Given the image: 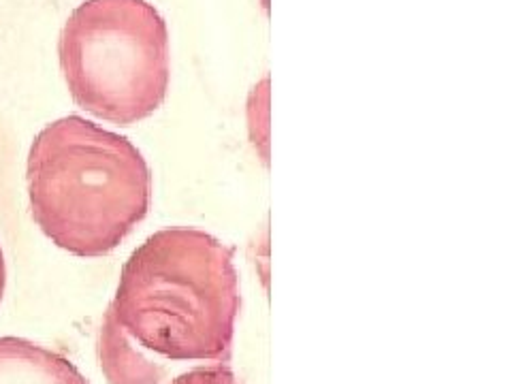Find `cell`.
<instances>
[{
    "label": "cell",
    "mask_w": 512,
    "mask_h": 384,
    "mask_svg": "<svg viewBox=\"0 0 512 384\" xmlns=\"http://www.w3.org/2000/svg\"><path fill=\"white\" fill-rule=\"evenodd\" d=\"M0 384H90L58 352L24 338H0Z\"/></svg>",
    "instance_id": "277c9868"
},
{
    "label": "cell",
    "mask_w": 512,
    "mask_h": 384,
    "mask_svg": "<svg viewBox=\"0 0 512 384\" xmlns=\"http://www.w3.org/2000/svg\"><path fill=\"white\" fill-rule=\"evenodd\" d=\"M167 384H242V382L237 380L235 372L229 365L216 363V365L192 367V370L175 376Z\"/></svg>",
    "instance_id": "8992f818"
},
{
    "label": "cell",
    "mask_w": 512,
    "mask_h": 384,
    "mask_svg": "<svg viewBox=\"0 0 512 384\" xmlns=\"http://www.w3.org/2000/svg\"><path fill=\"white\" fill-rule=\"evenodd\" d=\"M239 306L233 252L210 233L173 227L131 254L107 310L158 361L227 363Z\"/></svg>",
    "instance_id": "6da1fadb"
},
{
    "label": "cell",
    "mask_w": 512,
    "mask_h": 384,
    "mask_svg": "<svg viewBox=\"0 0 512 384\" xmlns=\"http://www.w3.org/2000/svg\"><path fill=\"white\" fill-rule=\"evenodd\" d=\"M99 361L109 384H167V367L126 338L109 310L99 331Z\"/></svg>",
    "instance_id": "5b68a950"
},
{
    "label": "cell",
    "mask_w": 512,
    "mask_h": 384,
    "mask_svg": "<svg viewBox=\"0 0 512 384\" xmlns=\"http://www.w3.org/2000/svg\"><path fill=\"white\" fill-rule=\"evenodd\" d=\"M58 60L77 107L133 126L165 103L167 22L148 0H84L62 26Z\"/></svg>",
    "instance_id": "3957f363"
},
{
    "label": "cell",
    "mask_w": 512,
    "mask_h": 384,
    "mask_svg": "<svg viewBox=\"0 0 512 384\" xmlns=\"http://www.w3.org/2000/svg\"><path fill=\"white\" fill-rule=\"evenodd\" d=\"M32 218L75 256L114 252L148 216L152 173L126 137L82 116L47 124L28 152Z\"/></svg>",
    "instance_id": "7a4b0ae2"
},
{
    "label": "cell",
    "mask_w": 512,
    "mask_h": 384,
    "mask_svg": "<svg viewBox=\"0 0 512 384\" xmlns=\"http://www.w3.org/2000/svg\"><path fill=\"white\" fill-rule=\"evenodd\" d=\"M5 284H7V267H5L3 250H0V301H3V295H5Z\"/></svg>",
    "instance_id": "52a82bcc"
}]
</instances>
